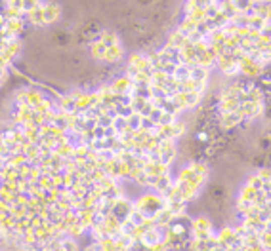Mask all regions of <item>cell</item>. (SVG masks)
<instances>
[{"label": "cell", "mask_w": 271, "mask_h": 251, "mask_svg": "<svg viewBox=\"0 0 271 251\" xmlns=\"http://www.w3.org/2000/svg\"><path fill=\"white\" fill-rule=\"evenodd\" d=\"M134 208L140 209L145 217H155L160 209L167 208V200L157 192H145L134 202Z\"/></svg>", "instance_id": "6da1fadb"}, {"label": "cell", "mask_w": 271, "mask_h": 251, "mask_svg": "<svg viewBox=\"0 0 271 251\" xmlns=\"http://www.w3.org/2000/svg\"><path fill=\"white\" fill-rule=\"evenodd\" d=\"M243 122H246V118L243 116V113H241V111H235V113L218 114V128L222 131L235 130L237 126H241Z\"/></svg>", "instance_id": "7a4b0ae2"}, {"label": "cell", "mask_w": 271, "mask_h": 251, "mask_svg": "<svg viewBox=\"0 0 271 251\" xmlns=\"http://www.w3.org/2000/svg\"><path fill=\"white\" fill-rule=\"evenodd\" d=\"M128 65L134 67L136 70L140 72H147V74H153L155 70L151 67V63L147 59V53H141V52H132L130 57H128Z\"/></svg>", "instance_id": "3957f363"}, {"label": "cell", "mask_w": 271, "mask_h": 251, "mask_svg": "<svg viewBox=\"0 0 271 251\" xmlns=\"http://www.w3.org/2000/svg\"><path fill=\"white\" fill-rule=\"evenodd\" d=\"M132 209H134V202L132 200H128L126 196H123V198H119L117 202L113 204V209H111V213H113L115 217H119L121 221H128V217H130Z\"/></svg>", "instance_id": "277c9868"}, {"label": "cell", "mask_w": 271, "mask_h": 251, "mask_svg": "<svg viewBox=\"0 0 271 251\" xmlns=\"http://www.w3.org/2000/svg\"><path fill=\"white\" fill-rule=\"evenodd\" d=\"M176 154H178V148H176L174 141H160V145H158V156H160V162L162 164L170 165L174 162Z\"/></svg>", "instance_id": "5b68a950"}, {"label": "cell", "mask_w": 271, "mask_h": 251, "mask_svg": "<svg viewBox=\"0 0 271 251\" xmlns=\"http://www.w3.org/2000/svg\"><path fill=\"white\" fill-rule=\"evenodd\" d=\"M239 111L243 113V116H245L246 120H256V118H260L263 114V103H250V101H245V103H241Z\"/></svg>", "instance_id": "8992f818"}, {"label": "cell", "mask_w": 271, "mask_h": 251, "mask_svg": "<svg viewBox=\"0 0 271 251\" xmlns=\"http://www.w3.org/2000/svg\"><path fill=\"white\" fill-rule=\"evenodd\" d=\"M239 240H241V238L235 234V228H233V226H224V228H220L218 242L222 243V245H226V247H233Z\"/></svg>", "instance_id": "52a82bcc"}, {"label": "cell", "mask_w": 271, "mask_h": 251, "mask_svg": "<svg viewBox=\"0 0 271 251\" xmlns=\"http://www.w3.org/2000/svg\"><path fill=\"white\" fill-rule=\"evenodd\" d=\"M44 16H46V25H53L62 18V6L58 2H44Z\"/></svg>", "instance_id": "ba28073f"}, {"label": "cell", "mask_w": 271, "mask_h": 251, "mask_svg": "<svg viewBox=\"0 0 271 251\" xmlns=\"http://www.w3.org/2000/svg\"><path fill=\"white\" fill-rule=\"evenodd\" d=\"M167 44L168 46H172V48H176V50H184L185 46L189 44V38H187L185 35H182L180 31H174V33L168 35Z\"/></svg>", "instance_id": "9c48e42d"}, {"label": "cell", "mask_w": 271, "mask_h": 251, "mask_svg": "<svg viewBox=\"0 0 271 251\" xmlns=\"http://www.w3.org/2000/svg\"><path fill=\"white\" fill-rule=\"evenodd\" d=\"M29 23L33 27H46V16H44V2H40V6L36 10H33L29 16Z\"/></svg>", "instance_id": "30bf717a"}, {"label": "cell", "mask_w": 271, "mask_h": 251, "mask_svg": "<svg viewBox=\"0 0 271 251\" xmlns=\"http://www.w3.org/2000/svg\"><path fill=\"white\" fill-rule=\"evenodd\" d=\"M254 16L271 21V2H263V0L254 2Z\"/></svg>", "instance_id": "8fae6325"}, {"label": "cell", "mask_w": 271, "mask_h": 251, "mask_svg": "<svg viewBox=\"0 0 271 251\" xmlns=\"http://www.w3.org/2000/svg\"><path fill=\"white\" fill-rule=\"evenodd\" d=\"M105 55H107V46L101 40H96V42L90 44V57L92 59L105 61Z\"/></svg>", "instance_id": "7c38bea8"}, {"label": "cell", "mask_w": 271, "mask_h": 251, "mask_svg": "<svg viewBox=\"0 0 271 251\" xmlns=\"http://www.w3.org/2000/svg\"><path fill=\"white\" fill-rule=\"evenodd\" d=\"M97 40H101V42L107 46V48H111V46H117V44H121L119 40V35H117V31H113V29H103L101 33H99V38Z\"/></svg>", "instance_id": "4fadbf2b"}, {"label": "cell", "mask_w": 271, "mask_h": 251, "mask_svg": "<svg viewBox=\"0 0 271 251\" xmlns=\"http://www.w3.org/2000/svg\"><path fill=\"white\" fill-rule=\"evenodd\" d=\"M123 46L121 44H117V46H111V48H107V55H105V63H109V65H115V63H119V61L123 59Z\"/></svg>", "instance_id": "5bb4252c"}, {"label": "cell", "mask_w": 271, "mask_h": 251, "mask_svg": "<svg viewBox=\"0 0 271 251\" xmlns=\"http://www.w3.org/2000/svg\"><path fill=\"white\" fill-rule=\"evenodd\" d=\"M212 221H210L208 217H197V219H193V232H212Z\"/></svg>", "instance_id": "9a60e30c"}, {"label": "cell", "mask_w": 271, "mask_h": 251, "mask_svg": "<svg viewBox=\"0 0 271 251\" xmlns=\"http://www.w3.org/2000/svg\"><path fill=\"white\" fill-rule=\"evenodd\" d=\"M167 209L172 213V215H184L185 209H187V204L182 202V200H167Z\"/></svg>", "instance_id": "2e32d148"}, {"label": "cell", "mask_w": 271, "mask_h": 251, "mask_svg": "<svg viewBox=\"0 0 271 251\" xmlns=\"http://www.w3.org/2000/svg\"><path fill=\"white\" fill-rule=\"evenodd\" d=\"M158 242H162V236L158 234L157 228L147 230V232H145V236L141 238V245H143V247H151V245H155V243H158Z\"/></svg>", "instance_id": "e0dca14e"}, {"label": "cell", "mask_w": 271, "mask_h": 251, "mask_svg": "<svg viewBox=\"0 0 271 251\" xmlns=\"http://www.w3.org/2000/svg\"><path fill=\"white\" fill-rule=\"evenodd\" d=\"M44 99H46V96H44L40 90L29 86V96H27V103H29V107H33V109H35L36 105H40Z\"/></svg>", "instance_id": "ac0fdd59"}, {"label": "cell", "mask_w": 271, "mask_h": 251, "mask_svg": "<svg viewBox=\"0 0 271 251\" xmlns=\"http://www.w3.org/2000/svg\"><path fill=\"white\" fill-rule=\"evenodd\" d=\"M60 247H62L63 251H80L79 243H77V238H73V236H62Z\"/></svg>", "instance_id": "d6986e66"}, {"label": "cell", "mask_w": 271, "mask_h": 251, "mask_svg": "<svg viewBox=\"0 0 271 251\" xmlns=\"http://www.w3.org/2000/svg\"><path fill=\"white\" fill-rule=\"evenodd\" d=\"M208 76H210V70L204 69V67H195L191 69V80L195 82H208Z\"/></svg>", "instance_id": "ffe728a7"}, {"label": "cell", "mask_w": 271, "mask_h": 251, "mask_svg": "<svg viewBox=\"0 0 271 251\" xmlns=\"http://www.w3.org/2000/svg\"><path fill=\"white\" fill-rule=\"evenodd\" d=\"M176 31H180L182 35H185L187 38H189V35H193V33L197 31V25H195V23H191L189 19L184 18L182 21H180V23H178V29H176Z\"/></svg>", "instance_id": "44dd1931"}, {"label": "cell", "mask_w": 271, "mask_h": 251, "mask_svg": "<svg viewBox=\"0 0 271 251\" xmlns=\"http://www.w3.org/2000/svg\"><path fill=\"white\" fill-rule=\"evenodd\" d=\"M256 196H258V191H254L248 185H243L241 191H239V198L246 200V202H256Z\"/></svg>", "instance_id": "7402d4cb"}, {"label": "cell", "mask_w": 271, "mask_h": 251, "mask_svg": "<svg viewBox=\"0 0 271 251\" xmlns=\"http://www.w3.org/2000/svg\"><path fill=\"white\" fill-rule=\"evenodd\" d=\"M153 219L157 221V225L168 226V225H170V221L174 219V215H172V213H170V211H168V209L165 208V209H160V211H158V213H157L155 217H153Z\"/></svg>", "instance_id": "603a6c76"}, {"label": "cell", "mask_w": 271, "mask_h": 251, "mask_svg": "<svg viewBox=\"0 0 271 251\" xmlns=\"http://www.w3.org/2000/svg\"><path fill=\"white\" fill-rule=\"evenodd\" d=\"M245 185H248V187H252L254 191H262V187H263V181L262 179H260V175L258 174H252V175H248V177H246V183Z\"/></svg>", "instance_id": "cb8c5ba5"}, {"label": "cell", "mask_w": 271, "mask_h": 251, "mask_svg": "<svg viewBox=\"0 0 271 251\" xmlns=\"http://www.w3.org/2000/svg\"><path fill=\"white\" fill-rule=\"evenodd\" d=\"M145 219H147V217L143 215L140 209H136V208L132 209L130 217H128V221H130L132 225H136V226H141V225H143V223H145Z\"/></svg>", "instance_id": "d4e9b609"}, {"label": "cell", "mask_w": 271, "mask_h": 251, "mask_svg": "<svg viewBox=\"0 0 271 251\" xmlns=\"http://www.w3.org/2000/svg\"><path fill=\"white\" fill-rule=\"evenodd\" d=\"M267 23H269V21H265V19L258 18V16H252V18H250V23H248V27H250L252 31H256V33H262L263 27L267 25Z\"/></svg>", "instance_id": "484cf974"}, {"label": "cell", "mask_w": 271, "mask_h": 251, "mask_svg": "<svg viewBox=\"0 0 271 251\" xmlns=\"http://www.w3.org/2000/svg\"><path fill=\"white\" fill-rule=\"evenodd\" d=\"M113 128H115V131L117 133H121V131H124L126 128H128V118L126 116H115L113 118Z\"/></svg>", "instance_id": "4316f807"}, {"label": "cell", "mask_w": 271, "mask_h": 251, "mask_svg": "<svg viewBox=\"0 0 271 251\" xmlns=\"http://www.w3.org/2000/svg\"><path fill=\"white\" fill-rule=\"evenodd\" d=\"M141 120H143V116L138 113H134L132 116H128V128L134 131H138L141 130Z\"/></svg>", "instance_id": "83f0119b"}, {"label": "cell", "mask_w": 271, "mask_h": 251, "mask_svg": "<svg viewBox=\"0 0 271 251\" xmlns=\"http://www.w3.org/2000/svg\"><path fill=\"white\" fill-rule=\"evenodd\" d=\"M254 206V202H246V200H241V198H237V211L241 213V215L245 217L248 211H250V208Z\"/></svg>", "instance_id": "f1b7e54d"}, {"label": "cell", "mask_w": 271, "mask_h": 251, "mask_svg": "<svg viewBox=\"0 0 271 251\" xmlns=\"http://www.w3.org/2000/svg\"><path fill=\"white\" fill-rule=\"evenodd\" d=\"M38 183H40L42 191H52V189H56V187H53V177H52V175H42V177L38 179Z\"/></svg>", "instance_id": "f546056e"}, {"label": "cell", "mask_w": 271, "mask_h": 251, "mask_svg": "<svg viewBox=\"0 0 271 251\" xmlns=\"http://www.w3.org/2000/svg\"><path fill=\"white\" fill-rule=\"evenodd\" d=\"M256 174L260 175V179H262L263 183H271V168L269 165H262Z\"/></svg>", "instance_id": "4dcf8cb0"}, {"label": "cell", "mask_w": 271, "mask_h": 251, "mask_svg": "<svg viewBox=\"0 0 271 251\" xmlns=\"http://www.w3.org/2000/svg\"><path fill=\"white\" fill-rule=\"evenodd\" d=\"M40 6V2L38 0H23V12H25L27 16L33 12V10H36Z\"/></svg>", "instance_id": "1f68e13d"}, {"label": "cell", "mask_w": 271, "mask_h": 251, "mask_svg": "<svg viewBox=\"0 0 271 251\" xmlns=\"http://www.w3.org/2000/svg\"><path fill=\"white\" fill-rule=\"evenodd\" d=\"M214 232H193V240H210Z\"/></svg>", "instance_id": "d6a6232c"}, {"label": "cell", "mask_w": 271, "mask_h": 251, "mask_svg": "<svg viewBox=\"0 0 271 251\" xmlns=\"http://www.w3.org/2000/svg\"><path fill=\"white\" fill-rule=\"evenodd\" d=\"M145 251H168V247L165 242H158L155 245H151V247H145Z\"/></svg>", "instance_id": "836d02e7"}, {"label": "cell", "mask_w": 271, "mask_h": 251, "mask_svg": "<svg viewBox=\"0 0 271 251\" xmlns=\"http://www.w3.org/2000/svg\"><path fill=\"white\" fill-rule=\"evenodd\" d=\"M269 196H271V192H269Z\"/></svg>", "instance_id": "e575fe53"}]
</instances>
